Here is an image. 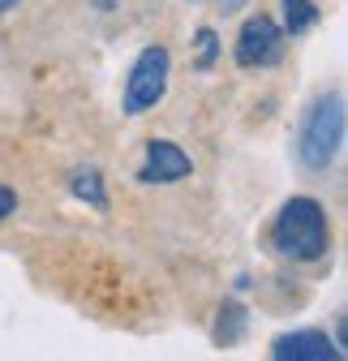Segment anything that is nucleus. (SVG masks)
I'll list each match as a JSON object with an SVG mask.
<instances>
[{"instance_id": "9b49d317", "label": "nucleus", "mask_w": 348, "mask_h": 361, "mask_svg": "<svg viewBox=\"0 0 348 361\" xmlns=\"http://www.w3.org/2000/svg\"><path fill=\"white\" fill-rule=\"evenodd\" d=\"M13 211H18V194L9 185H0V219H9Z\"/></svg>"}, {"instance_id": "9d476101", "label": "nucleus", "mask_w": 348, "mask_h": 361, "mask_svg": "<svg viewBox=\"0 0 348 361\" xmlns=\"http://www.w3.org/2000/svg\"><path fill=\"white\" fill-rule=\"evenodd\" d=\"M215 65V30H198V69Z\"/></svg>"}, {"instance_id": "0eeeda50", "label": "nucleus", "mask_w": 348, "mask_h": 361, "mask_svg": "<svg viewBox=\"0 0 348 361\" xmlns=\"http://www.w3.org/2000/svg\"><path fill=\"white\" fill-rule=\"evenodd\" d=\"M69 190H73V198H82V202H91V207H108V194H104V176H99V168H77L73 176H69Z\"/></svg>"}, {"instance_id": "f03ea898", "label": "nucleus", "mask_w": 348, "mask_h": 361, "mask_svg": "<svg viewBox=\"0 0 348 361\" xmlns=\"http://www.w3.org/2000/svg\"><path fill=\"white\" fill-rule=\"evenodd\" d=\"M340 142H344V99L327 95L306 112V121H301L297 159L310 172H327L335 164V155H340Z\"/></svg>"}, {"instance_id": "f257e3e1", "label": "nucleus", "mask_w": 348, "mask_h": 361, "mask_svg": "<svg viewBox=\"0 0 348 361\" xmlns=\"http://www.w3.org/2000/svg\"><path fill=\"white\" fill-rule=\"evenodd\" d=\"M271 241L292 262H318L327 254V241H331L323 207L314 198H288L271 224Z\"/></svg>"}, {"instance_id": "20e7f679", "label": "nucleus", "mask_w": 348, "mask_h": 361, "mask_svg": "<svg viewBox=\"0 0 348 361\" xmlns=\"http://www.w3.org/2000/svg\"><path fill=\"white\" fill-rule=\"evenodd\" d=\"M280 52H284V30L267 13L245 18V26L237 35V65L241 69H263V65H275Z\"/></svg>"}, {"instance_id": "f8f14e48", "label": "nucleus", "mask_w": 348, "mask_h": 361, "mask_svg": "<svg viewBox=\"0 0 348 361\" xmlns=\"http://www.w3.org/2000/svg\"><path fill=\"white\" fill-rule=\"evenodd\" d=\"M13 5H18V0H0V13H9Z\"/></svg>"}, {"instance_id": "6e6552de", "label": "nucleus", "mask_w": 348, "mask_h": 361, "mask_svg": "<svg viewBox=\"0 0 348 361\" xmlns=\"http://www.w3.org/2000/svg\"><path fill=\"white\" fill-rule=\"evenodd\" d=\"M318 22V5L314 0H284V35H301Z\"/></svg>"}, {"instance_id": "7ed1b4c3", "label": "nucleus", "mask_w": 348, "mask_h": 361, "mask_svg": "<svg viewBox=\"0 0 348 361\" xmlns=\"http://www.w3.org/2000/svg\"><path fill=\"white\" fill-rule=\"evenodd\" d=\"M168 73H172L168 48H147V52L134 61V69H129V82H125V112H129V116L151 112V108L163 99V90H168Z\"/></svg>"}, {"instance_id": "423d86ee", "label": "nucleus", "mask_w": 348, "mask_h": 361, "mask_svg": "<svg viewBox=\"0 0 348 361\" xmlns=\"http://www.w3.org/2000/svg\"><path fill=\"white\" fill-rule=\"evenodd\" d=\"M271 357L275 361H340L344 348L335 340H327L323 331H292L271 344Z\"/></svg>"}, {"instance_id": "39448f33", "label": "nucleus", "mask_w": 348, "mask_h": 361, "mask_svg": "<svg viewBox=\"0 0 348 361\" xmlns=\"http://www.w3.org/2000/svg\"><path fill=\"white\" fill-rule=\"evenodd\" d=\"M189 155L177 147V142H168V138H155L151 147H147V164H142V180L147 185H177V180H185L189 176Z\"/></svg>"}, {"instance_id": "1a4fd4ad", "label": "nucleus", "mask_w": 348, "mask_h": 361, "mask_svg": "<svg viewBox=\"0 0 348 361\" xmlns=\"http://www.w3.org/2000/svg\"><path fill=\"white\" fill-rule=\"evenodd\" d=\"M241 336H245V310L228 301V305L220 310V327H215V340H220V344H237Z\"/></svg>"}]
</instances>
